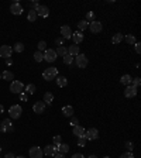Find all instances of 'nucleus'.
I'll return each instance as SVG.
<instances>
[{"instance_id": "20", "label": "nucleus", "mask_w": 141, "mask_h": 158, "mask_svg": "<svg viewBox=\"0 0 141 158\" xmlns=\"http://www.w3.org/2000/svg\"><path fill=\"white\" fill-rule=\"evenodd\" d=\"M62 113L65 117H72L73 116V107L72 106H64L62 107Z\"/></svg>"}, {"instance_id": "52", "label": "nucleus", "mask_w": 141, "mask_h": 158, "mask_svg": "<svg viewBox=\"0 0 141 158\" xmlns=\"http://www.w3.org/2000/svg\"><path fill=\"white\" fill-rule=\"evenodd\" d=\"M87 158H98V157H96V155H89Z\"/></svg>"}, {"instance_id": "36", "label": "nucleus", "mask_w": 141, "mask_h": 158, "mask_svg": "<svg viewBox=\"0 0 141 158\" xmlns=\"http://www.w3.org/2000/svg\"><path fill=\"white\" fill-rule=\"evenodd\" d=\"M87 23L89 21H95V13L93 11H87L86 13V18H85Z\"/></svg>"}, {"instance_id": "40", "label": "nucleus", "mask_w": 141, "mask_h": 158, "mask_svg": "<svg viewBox=\"0 0 141 158\" xmlns=\"http://www.w3.org/2000/svg\"><path fill=\"white\" fill-rule=\"evenodd\" d=\"M52 141H54V146H59L61 143H62V138H61V136H54Z\"/></svg>"}, {"instance_id": "47", "label": "nucleus", "mask_w": 141, "mask_h": 158, "mask_svg": "<svg viewBox=\"0 0 141 158\" xmlns=\"http://www.w3.org/2000/svg\"><path fill=\"white\" fill-rule=\"evenodd\" d=\"M70 158H85L83 157V154H81V153H78V154H73Z\"/></svg>"}, {"instance_id": "3", "label": "nucleus", "mask_w": 141, "mask_h": 158, "mask_svg": "<svg viewBox=\"0 0 141 158\" xmlns=\"http://www.w3.org/2000/svg\"><path fill=\"white\" fill-rule=\"evenodd\" d=\"M10 92L11 93H17V95H20V93L24 92V83L20 81H13L10 83Z\"/></svg>"}, {"instance_id": "54", "label": "nucleus", "mask_w": 141, "mask_h": 158, "mask_svg": "<svg viewBox=\"0 0 141 158\" xmlns=\"http://www.w3.org/2000/svg\"><path fill=\"white\" fill-rule=\"evenodd\" d=\"M103 158H110V157H107V155H106V157H103Z\"/></svg>"}, {"instance_id": "38", "label": "nucleus", "mask_w": 141, "mask_h": 158, "mask_svg": "<svg viewBox=\"0 0 141 158\" xmlns=\"http://www.w3.org/2000/svg\"><path fill=\"white\" fill-rule=\"evenodd\" d=\"M38 6H40V3H38L37 0H33V1H31V3H30V10H37L38 9Z\"/></svg>"}, {"instance_id": "39", "label": "nucleus", "mask_w": 141, "mask_h": 158, "mask_svg": "<svg viewBox=\"0 0 141 158\" xmlns=\"http://www.w3.org/2000/svg\"><path fill=\"white\" fill-rule=\"evenodd\" d=\"M140 83H141V79H140V78H134V79L131 81V85H133L134 87H137V89H138V86H140Z\"/></svg>"}, {"instance_id": "9", "label": "nucleus", "mask_w": 141, "mask_h": 158, "mask_svg": "<svg viewBox=\"0 0 141 158\" xmlns=\"http://www.w3.org/2000/svg\"><path fill=\"white\" fill-rule=\"evenodd\" d=\"M89 30H90L93 34H99L102 30H103V26H102V23H100V21L95 20V21L89 23Z\"/></svg>"}, {"instance_id": "41", "label": "nucleus", "mask_w": 141, "mask_h": 158, "mask_svg": "<svg viewBox=\"0 0 141 158\" xmlns=\"http://www.w3.org/2000/svg\"><path fill=\"white\" fill-rule=\"evenodd\" d=\"M120 158H134V155H133V153H131V151H127V153L121 154V155H120Z\"/></svg>"}, {"instance_id": "6", "label": "nucleus", "mask_w": 141, "mask_h": 158, "mask_svg": "<svg viewBox=\"0 0 141 158\" xmlns=\"http://www.w3.org/2000/svg\"><path fill=\"white\" fill-rule=\"evenodd\" d=\"M85 138H86V141H93V140L99 138V130L95 127L89 129L87 131H85Z\"/></svg>"}, {"instance_id": "45", "label": "nucleus", "mask_w": 141, "mask_h": 158, "mask_svg": "<svg viewBox=\"0 0 141 158\" xmlns=\"http://www.w3.org/2000/svg\"><path fill=\"white\" fill-rule=\"evenodd\" d=\"M20 99H21L23 102H27V100H28V95H27V93H24V92L20 93Z\"/></svg>"}, {"instance_id": "12", "label": "nucleus", "mask_w": 141, "mask_h": 158, "mask_svg": "<svg viewBox=\"0 0 141 158\" xmlns=\"http://www.w3.org/2000/svg\"><path fill=\"white\" fill-rule=\"evenodd\" d=\"M137 92H138V89L137 87H134L133 85H129V86L126 87L124 90V96L126 98H134V96H137Z\"/></svg>"}, {"instance_id": "24", "label": "nucleus", "mask_w": 141, "mask_h": 158, "mask_svg": "<svg viewBox=\"0 0 141 158\" xmlns=\"http://www.w3.org/2000/svg\"><path fill=\"white\" fill-rule=\"evenodd\" d=\"M35 85L34 83H30V85H27V86H24V93H27V95H34L35 93Z\"/></svg>"}, {"instance_id": "50", "label": "nucleus", "mask_w": 141, "mask_h": 158, "mask_svg": "<svg viewBox=\"0 0 141 158\" xmlns=\"http://www.w3.org/2000/svg\"><path fill=\"white\" fill-rule=\"evenodd\" d=\"M11 64H13V60H11V58H9V60H6V65H7V66H10Z\"/></svg>"}, {"instance_id": "18", "label": "nucleus", "mask_w": 141, "mask_h": 158, "mask_svg": "<svg viewBox=\"0 0 141 158\" xmlns=\"http://www.w3.org/2000/svg\"><path fill=\"white\" fill-rule=\"evenodd\" d=\"M68 54L70 55V57H76V55L81 54V49H79V45H70L69 48H68Z\"/></svg>"}, {"instance_id": "44", "label": "nucleus", "mask_w": 141, "mask_h": 158, "mask_svg": "<svg viewBox=\"0 0 141 158\" xmlns=\"http://www.w3.org/2000/svg\"><path fill=\"white\" fill-rule=\"evenodd\" d=\"M134 48H136V52H137V54H140V52H141V44L138 43V41L134 44Z\"/></svg>"}, {"instance_id": "37", "label": "nucleus", "mask_w": 141, "mask_h": 158, "mask_svg": "<svg viewBox=\"0 0 141 158\" xmlns=\"http://www.w3.org/2000/svg\"><path fill=\"white\" fill-rule=\"evenodd\" d=\"M37 47H38V51H40V52H43V51L47 49V43H45V41H40Z\"/></svg>"}, {"instance_id": "34", "label": "nucleus", "mask_w": 141, "mask_h": 158, "mask_svg": "<svg viewBox=\"0 0 141 158\" xmlns=\"http://www.w3.org/2000/svg\"><path fill=\"white\" fill-rule=\"evenodd\" d=\"M34 60L37 61V62H43V60H44V54H43V52H40V51H37V52L34 54Z\"/></svg>"}, {"instance_id": "55", "label": "nucleus", "mask_w": 141, "mask_h": 158, "mask_svg": "<svg viewBox=\"0 0 141 158\" xmlns=\"http://www.w3.org/2000/svg\"><path fill=\"white\" fill-rule=\"evenodd\" d=\"M0 79H1V73H0Z\"/></svg>"}, {"instance_id": "16", "label": "nucleus", "mask_w": 141, "mask_h": 158, "mask_svg": "<svg viewBox=\"0 0 141 158\" xmlns=\"http://www.w3.org/2000/svg\"><path fill=\"white\" fill-rule=\"evenodd\" d=\"M45 107H47V104L44 103V102H37V103H34L33 110H34V113L41 115V113H44V112H45Z\"/></svg>"}, {"instance_id": "14", "label": "nucleus", "mask_w": 141, "mask_h": 158, "mask_svg": "<svg viewBox=\"0 0 141 158\" xmlns=\"http://www.w3.org/2000/svg\"><path fill=\"white\" fill-rule=\"evenodd\" d=\"M10 11L14 14V16H20L23 13V7L20 3H17V1H14V3H11L10 6Z\"/></svg>"}, {"instance_id": "11", "label": "nucleus", "mask_w": 141, "mask_h": 158, "mask_svg": "<svg viewBox=\"0 0 141 158\" xmlns=\"http://www.w3.org/2000/svg\"><path fill=\"white\" fill-rule=\"evenodd\" d=\"M43 155H44V153L40 147L34 146V147L30 148V158H43Z\"/></svg>"}, {"instance_id": "7", "label": "nucleus", "mask_w": 141, "mask_h": 158, "mask_svg": "<svg viewBox=\"0 0 141 158\" xmlns=\"http://www.w3.org/2000/svg\"><path fill=\"white\" fill-rule=\"evenodd\" d=\"M75 62H76V66H78V68H86L89 61H87V57L85 54H79V55H76Z\"/></svg>"}, {"instance_id": "4", "label": "nucleus", "mask_w": 141, "mask_h": 158, "mask_svg": "<svg viewBox=\"0 0 141 158\" xmlns=\"http://www.w3.org/2000/svg\"><path fill=\"white\" fill-rule=\"evenodd\" d=\"M0 131H1V133H11V131H14V126H13L10 119H4L1 121V124H0Z\"/></svg>"}, {"instance_id": "23", "label": "nucleus", "mask_w": 141, "mask_h": 158, "mask_svg": "<svg viewBox=\"0 0 141 158\" xmlns=\"http://www.w3.org/2000/svg\"><path fill=\"white\" fill-rule=\"evenodd\" d=\"M83 134H85V129H83L82 126H75V127H73V136L82 137Z\"/></svg>"}, {"instance_id": "21", "label": "nucleus", "mask_w": 141, "mask_h": 158, "mask_svg": "<svg viewBox=\"0 0 141 158\" xmlns=\"http://www.w3.org/2000/svg\"><path fill=\"white\" fill-rule=\"evenodd\" d=\"M131 81H133V78H131L129 73H126V75H123V76L120 78V82H121V85H126V86L131 85Z\"/></svg>"}, {"instance_id": "1", "label": "nucleus", "mask_w": 141, "mask_h": 158, "mask_svg": "<svg viewBox=\"0 0 141 158\" xmlns=\"http://www.w3.org/2000/svg\"><path fill=\"white\" fill-rule=\"evenodd\" d=\"M57 76H58V69L54 68V66H49V68H47V69L43 72V78L45 79V81H48V82L54 81Z\"/></svg>"}, {"instance_id": "33", "label": "nucleus", "mask_w": 141, "mask_h": 158, "mask_svg": "<svg viewBox=\"0 0 141 158\" xmlns=\"http://www.w3.org/2000/svg\"><path fill=\"white\" fill-rule=\"evenodd\" d=\"M64 64H65V65H72V64H73V57H70L69 54L65 55V57H64Z\"/></svg>"}, {"instance_id": "42", "label": "nucleus", "mask_w": 141, "mask_h": 158, "mask_svg": "<svg viewBox=\"0 0 141 158\" xmlns=\"http://www.w3.org/2000/svg\"><path fill=\"white\" fill-rule=\"evenodd\" d=\"M126 148H127L129 151H131V153H133V150H134V144H133L131 141H127V143H126Z\"/></svg>"}, {"instance_id": "8", "label": "nucleus", "mask_w": 141, "mask_h": 158, "mask_svg": "<svg viewBox=\"0 0 141 158\" xmlns=\"http://www.w3.org/2000/svg\"><path fill=\"white\" fill-rule=\"evenodd\" d=\"M13 54V48H11L10 45H1L0 47V57L1 58H4V60H9Z\"/></svg>"}, {"instance_id": "53", "label": "nucleus", "mask_w": 141, "mask_h": 158, "mask_svg": "<svg viewBox=\"0 0 141 158\" xmlns=\"http://www.w3.org/2000/svg\"><path fill=\"white\" fill-rule=\"evenodd\" d=\"M16 158H26V157H23V155H20V157H16Z\"/></svg>"}, {"instance_id": "19", "label": "nucleus", "mask_w": 141, "mask_h": 158, "mask_svg": "<svg viewBox=\"0 0 141 158\" xmlns=\"http://www.w3.org/2000/svg\"><path fill=\"white\" fill-rule=\"evenodd\" d=\"M54 102V93L51 92H45L44 93V103L45 104H51Z\"/></svg>"}, {"instance_id": "56", "label": "nucleus", "mask_w": 141, "mask_h": 158, "mask_svg": "<svg viewBox=\"0 0 141 158\" xmlns=\"http://www.w3.org/2000/svg\"><path fill=\"white\" fill-rule=\"evenodd\" d=\"M0 150H1V147H0Z\"/></svg>"}, {"instance_id": "48", "label": "nucleus", "mask_w": 141, "mask_h": 158, "mask_svg": "<svg viewBox=\"0 0 141 158\" xmlns=\"http://www.w3.org/2000/svg\"><path fill=\"white\" fill-rule=\"evenodd\" d=\"M4 158H16V155H14L13 153H7V154H6V157H4Z\"/></svg>"}, {"instance_id": "31", "label": "nucleus", "mask_w": 141, "mask_h": 158, "mask_svg": "<svg viewBox=\"0 0 141 158\" xmlns=\"http://www.w3.org/2000/svg\"><path fill=\"white\" fill-rule=\"evenodd\" d=\"M13 51H16V52H23L24 51V44L23 43H16L14 44V47H13Z\"/></svg>"}, {"instance_id": "5", "label": "nucleus", "mask_w": 141, "mask_h": 158, "mask_svg": "<svg viewBox=\"0 0 141 158\" xmlns=\"http://www.w3.org/2000/svg\"><path fill=\"white\" fill-rule=\"evenodd\" d=\"M57 52H55L54 49H51V48H47L45 51H44V61H47V62H54V61H57Z\"/></svg>"}, {"instance_id": "32", "label": "nucleus", "mask_w": 141, "mask_h": 158, "mask_svg": "<svg viewBox=\"0 0 141 158\" xmlns=\"http://www.w3.org/2000/svg\"><path fill=\"white\" fill-rule=\"evenodd\" d=\"M37 13H35V11L34 10H30L28 11V16H27V18H28V21H31V23H34L35 21V20H37Z\"/></svg>"}, {"instance_id": "2", "label": "nucleus", "mask_w": 141, "mask_h": 158, "mask_svg": "<svg viewBox=\"0 0 141 158\" xmlns=\"http://www.w3.org/2000/svg\"><path fill=\"white\" fill-rule=\"evenodd\" d=\"M23 113V109L20 104H13L10 109H9V116H10V119H20V116Z\"/></svg>"}, {"instance_id": "30", "label": "nucleus", "mask_w": 141, "mask_h": 158, "mask_svg": "<svg viewBox=\"0 0 141 158\" xmlns=\"http://www.w3.org/2000/svg\"><path fill=\"white\" fill-rule=\"evenodd\" d=\"M123 34H120V33H117V34H114L113 35V38H112V43L113 44H120L121 41H123Z\"/></svg>"}, {"instance_id": "35", "label": "nucleus", "mask_w": 141, "mask_h": 158, "mask_svg": "<svg viewBox=\"0 0 141 158\" xmlns=\"http://www.w3.org/2000/svg\"><path fill=\"white\" fill-rule=\"evenodd\" d=\"M78 146L79 147H85L86 146V138H85V134L82 137H78Z\"/></svg>"}, {"instance_id": "46", "label": "nucleus", "mask_w": 141, "mask_h": 158, "mask_svg": "<svg viewBox=\"0 0 141 158\" xmlns=\"http://www.w3.org/2000/svg\"><path fill=\"white\" fill-rule=\"evenodd\" d=\"M64 41H65V40L62 38V37H59V38H57V40H55V44H57V45H59V47H62V44H64Z\"/></svg>"}, {"instance_id": "17", "label": "nucleus", "mask_w": 141, "mask_h": 158, "mask_svg": "<svg viewBox=\"0 0 141 158\" xmlns=\"http://www.w3.org/2000/svg\"><path fill=\"white\" fill-rule=\"evenodd\" d=\"M72 40H73V44L78 45V44H81L83 41V34L81 31H75V33H72Z\"/></svg>"}, {"instance_id": "10", "label": "nucleus", "mask_w": 141, "mask_h": 158, "mask_svg": "<svg viewBox=\"0 0 141 158\" xmlns=\"http://www.w3.org/2000/svg\"><path fill=\"white\" fill-rule=\"evenodd\" d=\"M44 155H48V157H54L55 154L58 153V148H57V146H54V144H48V146H45L44 147Z\"/></svg>"}, {"instance_id": "43", "label": "nucleus", "mask_w": 141, "mask_h": 158, "mask_svg": "<svg viewBox=\"0 0 141 158\" xmlns=\"http://www.w3.org/2000/svg\"><path fill=\"white\" fill-rule=\"evenodd\" d=\"M69 124L72 126V127H75V126L79 124V120L76 119V117H72V119H70V121H69Z\"/></svg>"}, {"instance_id": "27", "label": "nucleus", "mask_w": 141, "mask_h": 158, "mask_svg": "<svg viewBox=\"0 0 141 158\" xmlns=\"http://www.w3.org/2000/svg\"><path fill=\"white\" fill-rule=\"evenodd\" d=\"M124 40H126V43L130 44V45H134V44L137 43V40H136V37H134V34H127V35L124 37Z\"/></svg>"}, {"instance_id": "22", "label": "nucleus", "mask_w": 141, "mask_h": 158, "mask_svg": "<svg viewBox=\"0 0 141 158\" xmlns=\"http://www.w3.org/2000/svg\"><path fill=\"white\" fill-rule=\"evenodd\" d=\"M55 79H57V85L59 87H65L68 85V79L65 76H57Z\"/></svg>"}, {"instance_id": "26", "label": "nucleus", "mask_w": 141, "mask_h": 158, "mask_svg": "<svg viewBox=\"0 0 141 158\" xmlns=\"http://www.w3.org/2000/svg\"><path fill=\"white\" fill-rule=\"evenodd\" d=\"M1 78L6 79V81H9V82H13V79H14V73L10 72V71H4L3 73H1Z\"/></svg>"}, {"instance_id": "49", "label": "nucleus", "mask_w": 141, "mask_h": 158, "mask_svg": "<svg viewBox=\"0 0 141 158\" xmlns=\"http://www.w3.org/2000/svg\"><path fill=\"white\" fill-rule=\"evenodd\" d=\"M54 158H65V155H64V154H61V153H57L54 155Z\"/></svg>"}, {"instance_id": "25", "label": "nucleus", "mask_w": 141, "mask_h": 158, "mask_svg": "<svg viewBox=\"0 0 141 158\" xmlns=\"http://www.w3.org/2000/svg\"><path fill=\"white\" fill-rule=\"evenodd\" d=\"M57 148H58V153L64 154V155L69 151V146H68V144H64V143H61L59 146H57Z\"/></svg>"}, {"instance_id": "29", "label": "nucleus", "mask_w": 141, "mask_h": 158, "mask_svg": "<svg viewBox=\"0 0 141 158\" xmlns=\"http://www.w3.org/2000/svg\"><path fill=\"white\" fill-rule=\"evenodd\" d=\"M89 27V23L86 21V20H81V21L78 23V28H79V30H78V31H83V30H86V28Z\"/></svg>"}, {"instance_id": "28", "label": "nucleus", "mask_w": 141, "mask_h": 158, "mask_svg": "<svg viewBox=\"0 0 141 158\" xmlns=\"http://www.w3.org/2000/svg\"><path fill=\"white\" fill-rule=\"evenodd\" d=\"M55 52H57V55H59V57H65V55H68V48L62 45V47H58Z\"/></svg>"}, {"instance_id": "15", "label": "nucleus", "mask_w": 141, "mask_h": 158, "mask_svg": "<svg viewBox=\"0 0 141 158\" xmlns=\"http://www.w3.org/2000/svg\"><path fill=\"white\" fill-rule=\"evenodd\" d=\"M61 34H62V38L64 40L72 38V30H70L69 26H62L61 27Z\"/></svg>"}, {"instance_id": "57", "label": "nucleus", "mask_w": 141, "mask_h": 158, "mask_svg": "<svg viewBox=\"0 0 141 158\" xmlns=\"http://www.w3.org/2000/svg\"><path fill=\"white\" fill-rule=\"evenodd\" d=\"M0 158H1V157H0Z\"/></svg>"}, {"instance_id": "51", "label": "nucleus", "mask_w": 141, "mask_h": 158, "mask_svg": "<svg viewBox=\"0 0 141 158\" xmlns=\"http://www.w3.org/2000/svg\"><path fill=\"white\" fill-rule=\"evenodd\" d=\"M3 112H4V107H3V104H0V115H1Z\"/></svg>"}, {"instance_id": "13", "label": "nucleus", "mask_w": 141, "mask_h": 158, "mask_svg": "<svg viewBox=\"0 0 141 158\" xmlns=\"http://www.w3.org/2000/svg\"><path fill=\"white\" fill-rule=\"evenodd\" d=\"M35 13H37V16H40V17H48L49 16V9L47 7V6H43V4H40L38 6V9L35 10Z\"/></svg>"}]
</instances>
